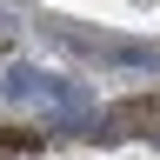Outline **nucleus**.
I'll use <instances>...</instances> for the list:
<instances>
[{
    "mask_svg": "<svg viewBox=\"0 0 160 160\" xmlns=\"http://www.w3.org/2000/svg\"><path fill=\"white\" fill-rule=\"evenodd\" d=\"M33 100H47V107L60 113V127H73L80 113H93V87H80V80H60V73H40Z\"/></svg>",
    "mask_w": 160,
    "mask_h": 160,
    "instance_id": "1",
    "label": "nucleus"
},
{
    "mask_svg": "<svg viewBox=\"0 0 160 160\" xmlns=\"http://www.w3.org/2000/svg\"><path fill=\"white\" fill-rule=\"evenodd\" d=\"M147 120H153V100H120L100 113V127H107V140H120V127H147Z\"/></svg>",
    "mask_w": 160,
    "mask_h": 160,
    "instance_id": "2",
    "label": "nucleus"
},
{
    "mask_svg": "<svg viewBox=\"0 0 160 160\" xmlns=\"http://www.w3.org/2000/svg\"><path fill=\"white\" fill-rule=\"evenodd\" d=\"M107 60H120V67H160V53L133 47V40H107Z\"/></svg>",
    "mask_w": 160,
    "mask_h": 160,
    "instance_id": "3",
    "label": "nucleus"
},
{
    "mask_svg": "<svg viewBox=\"0 0 160 160\" xmlns=\"http://www.w3.org/2000/svg\"><path fill=\"white\" fill-rule=\"evenodd\" d=\"M33 87H40V67H13L7 80H0V93H7V100H33Z\"/></svg>",
    "mask_w": 160,
    "mask_h": 160,
    "instance_id": "4",
    "label": "nucleus"
},
{
    "mask_svg": "<svg viewBox=\"0 0 160 160\" xmlns=\"http://www.w3.org/2000/svg\"><path fill=\"white\" fill-rule=\"evenodd\" d=\"M20 147H33V140H27V133H13V127L0 133V153H20Z\"/></svg>",
    "mask_w": 160,
    "mask_h": 160,
    "instance_id": "5",
    "label": "nucleus"
}]
</instances>
